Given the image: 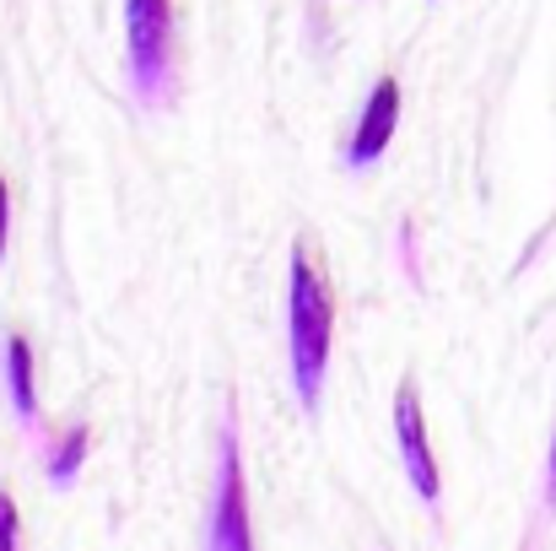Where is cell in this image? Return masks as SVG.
Listing matches in <instances>:
<instances>
[{"mask_svg": "<svg viewBox=\"0 0 556 551\" xmlns=\"http://www.w3.org/2000/svg\"><path fill=\"white\" fill-rule=\"evenodd\" d=\"M546 498H552V509H556V438H552V465H546Z\"/></svg>", "mask_w": 556, "mask_h": 551, "instance_id": "obj_10", "label": "cell"}, {"mask_svg": "<svg viewBox=\"0 0 556 551\" xmlns=\"http://www.w3.org/2000/svg\"><path fill=\"white\" fill-rule=\"evenodd\" d=\"M330 325H336V303L330 287L319 276V265L292 249V378H298V400L303 411H319V389H325V363H330Z\"/></svg>", "mask_w": 556, "mask_h": 551, "instance_id": "obj_1", "label": "cell"}, {"mask_svg": "<svg viewBox=\"0 0 556 551\" xmlns=\"http://www.w3.org/2000/svg\"><path fill=\"white\" fill-rule=\"evenodd\" d=\"M16 547V503L0 492V551Z\"/></svg>", "mask_w": 556, "mask_h": 551, "instance_id": "obj_8", "label": "cell"}, {"mask_svg": "<svg viewBox=\"0 0 556 551\" xmlns=\"http://www.w3.org/2000/svg\"><path fill=\"white\" fill-rule=\"evenodd\" d=\"M394 438H400V460H405L410 487L427 503H438V460H432V443H427V416H421L416 384H400V395H394Z\"/></svg>", "mask_w": 556, "mask_h": 551, "instance_id": "obj_3", "label": "cell"}, {"mask_svg": "<svg viewBox=\"0 0 556 551\" xmlns=\"http://www.w3.org/2000/svg\"><path fill=\"white\" fill-rule=\"evenodd\" d=\"M87 443H92L87 427H71V433L60 438V449L49 454V481H54V487H71V481H76V471H81V460H87Z\"/></svg>", "mask_w": 556, "mask_h": 551, "instance_id": "obj_7", "label": "cell"}, {"mask_svg": "<svg viewBox=\"0 0 556 551\" xmlns=\"http://www.w3.org/2000/svg\"><path fill=\"white\" fill-rule=\"evenodd\" d=\"M5 384H11V405H16V416L33 422V416H38V389H33V352H27L22 336L5 341Z\"/></svg>", "mask_w": 556, "mask_h": 551, "instance_id": "obj_6", "label": "cell"}, {"mask_svg": "<svg viewBox=\"0 0 556 551\" xmlns=\"http://www.w3.org/2000/svg\"><path fill=\"white\" fill-rule=\"evenodd\" d=\"M5 233H11V189L0 179V254H5Z\"/></svg>", "mask_w": 556, "mask_h": 551, "instance_id": "obj_9", "label": "cell"}, {"mask_svg": "<svg viewBox=\"0 0 556 551\" xmlns=\"http://www.w3.org/2000/svg\"><path fill=\"white\" fill-rule=\"evenodd\" d=\"M130 71L141 98H168L174 87V0H125Z\"/></svg>", "mask_w": 556, "mask_h": 551, "instance_id": "obj_2", "label": "cell"}, {"mask_svg": "<svg viewBox=\"0 0 556 551\" xmlns=\"http://www.w3.org/2000/svg\"><path fill=\"white\" fill-rule=\"evenodd\" d=\"M211 547L249 551V514H243V471H238V433H222V487H216V514H211Z\"/></svg>", "mask_w": 556, "mask_h": 551, "instance_id": "obj_4", "label": "cell"}, {"mask_svg": "<svg viewBox=\"0 0 556 551\" xmlns=\"http://www.w3.org/2000/svg\"><path fill=\"white\" fill-rule=\"evenodd\" d=\"M394 125H400V82H394V76H383V82L372 87L363 120H357V136H352V147H346V163H352V168L378 163V152L389 147Z\"/></svg>", "mask_w": 556, "mask_h": 551, "instance_id": "obj_5", "label": "cell"}]
</instances>
